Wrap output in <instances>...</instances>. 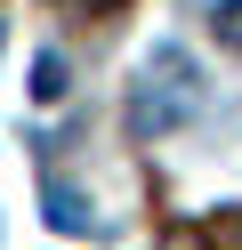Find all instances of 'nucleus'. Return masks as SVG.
Wrapping results in <instances>:
<instances>
[{"label": "nucleus", "mask_w": 242, "mask_h": 250, "mask_svg": "<svg viewBox=\"0 0 242 250\" xmlns=\"http://www.w3.org/2000/svg\"><path fill=\"white\" fill-rule=\"evenodd\" d=\"M210 33H218L226 49H242V0H218V8H210Z\"/></svg>", "instance_id": "obj_4"}, {"label": "nucleus", "mask_w": 242, "mask_h": 250, "mask_svg": "<svg viewBox=\"0 0 242 250\" xmlns=\"http://www.w3.org/2000/svg\"><path fill=\"white\" fill-rule=\"evenodd\" d=\"M65 89H73V73H65V57H57V49H41V57H32V97H41V105H57Z\"/></svg>", "instance_id": "obj_3"}, {"label": "nucleus", "mask_w": 242, "mask_h": 250, "mask_svg": "<svg viewBox=\"0 0 242 250\" xmlns=\"http://www.w3.org/2000/svg\"><path fill=\"white\" fill-rule=\"evenodd\" d=\"M202 113V65H194V49H177V41H161L154 57H145V81L129 89V137L137 146H154V137L186 129V121Z\"/></svg>", "instance_id": "obj_1"}, {"label": "nucleus", "mask_w": 242, "mask_h": 250, "mask_svg": "<svg viewBox=\"0 0 242 250\" xmlns=\"http://www.w3.org/2000/svg\"><path fill=\"white\" fill-rule=\"evenodd\" d=\"M48 226L57 234H97V210H89V194H81V186H65V178H48Z\"/></svg>", "instance_id": "obj_2"}]
</instances>
